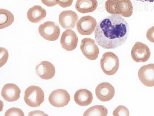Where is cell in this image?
Segmentation results:
<instances>
[{
  "mask_svg": "<svg viewBox=\"0 0 154 116\" xmlns=\"http://www.w3.org/2000/svg\"><path fill=\"white\" fill-rule=\"evenodd\" d=\"M42 3L48 7H53L58 5L57 0H41Z\"/></svg>",
  "mask_w": 154,
  "mask_h": 116,
  "instance_id": "484cf974",
  "label": "cell"
},
{
  "mask_svg": "<svg viewBox=\"0 0 154 116\" xmlns=\"http://www.w3.org/2000/svg\"><path fill=\"white\" fill-rule=\"evenodd\" d=\"M5 116H24V114L21 109L16 108H12L5 112Z\"/></svg>",
  "mask_w": 154,
  "mask_h": 116,
  "instance_id": "603a6c76",
  "label": "cell"
},
{
  "mask_svg": "<svg viewBox=\"0 0 154 116\" xmlns=\"http://www.w3.org/2000/svg\"><path fill=\"white\" fill-rule=\"evenodd\" d=\"M24 99L27 105L38 107L45 101V94L40 87L31 85L26 90Z\"/></svg>",
  "mask_w": 154,
  "mask_h": 116,
  "instance_id": "277c9868",
  "label": "cell"
},
{
  "mask_svg": "<svg viewBox=\"0 0 154 116\" xmlns=\"http://www.w3.org/2000/svg\"><path fill=\"white\" fill-rule=\"evenodd\" d=\"M105 7L107 12L112 15L129 18L133 14V7L130 0H108Z\"/></svg>",
  "mask_w": 154,
  "mask_h": 116,
  "instance_id": "7a4b0ae2",
  "label": "cell"
},
{
  "mask_svg": "<svg viewBox=\"0 0 154 116\" xmlns=\"http://www.w3.org/2000/svg\"><path fill=\"white\" fill-rule=\"evenodd\" d=\"M135 1H143V2L148 1V2H154V0H135Z\"/></svg>",
  "mask_w": 154,
  "mask_h": 116,
  "instance_id": "83f0119b",
  "label": "cell"
},
{
  "mask_svg": "<svg viewBox=\"0 0 154 116\" xmlns=\"http://www.w3.org/2000/svg\"><path fill=\"white\" fill-rule=\"evenodd\" d=\"M21 92L20 88L14 84H7L4 85L1 92V96L7 102H16L20 98Z\"/></svg>",
  "mask_w": 154,
  "mask_h": 116,
  "instance_id": "9a60e30c",
  "label": "cell"
},
{
  "mask_svg": "<svg viewBox=\"0 0 154 116\" xmlns=\"http://www.w3.org/2000/svg\"><path fill=\"white\" fill-rule=\"evenodd\" d=\"M100 66L103 71L106 75H113L119 69V58L113 52H106L103 54L100 60Z\"/></svg>",
  "mask_w": 154,
  "mask_h": 116,
  "instance_id": "3957f363",
  "label": "cell"
},
{
  "mask_svg": "<svg viewBox=\"0 0 154 116\" xmlns=\"http://www.w3.org/2000/svg\"><path fill=\"white\" fill-rule=\"evenodd\" d=\"M112 114L114 116H130V111L127 108L124 106L120 105L116 108Z\"/></svg>",
  "mask_w": 154,
  "mask_h": 116,
  "instance_id": "44dd1931",
  "label": "cell"
},
{
  "mask_svg": "<svg viewBox=\"0 0 154 116\" xmlns=\"http://www.w3.org/2000/svg\"><path fill=\"white\" fill-rule=\"evenodd\" d=\"M108 110L105 106L103 105H95L90 107L85 111L83 116H106Z\"/></svg>",
  "mask_w": 154,
  "mask_h": 116,
  "instance_id": "ffe728a7",
  "label": "cell"
},
{
  "mask_svg": "<svg viewBox=\"0 0 154 116\" xmlns=\"http://www.w3.org/2000/svg\"><path fill=\"white\" fill-rule=\"evenodd\" d=\"M131 57L137 63H145L151 56L149 48L146 44L137 41L132 48Z\"/></svg>",
  "mask_w": 154,
  "mask_h": 116,
  "instance_id": "52a82bcc",
  "label": "cell"
},
{
  "mask_svg": "<svg viewBox=\"0 0 154 116\" xmlns=\"http://www.w3.org/2000/svg\"><path fill=\"white\" fill-rule=\"evenodd\" d=\"M73 0H57V4L63 8L69 7L72 5Z\"/></svg>",
  "mask_w": 154,
  "mask_h": 116,
  "instance_id": "cb8c5ba5",
  "label": "cell"
},
{
  "mask_svg": "<svg viewBox=\"0 0 154 116\" xmlns=\"http://www.w3.org/2000/svg\"><path fill=\"white\" fill-rule=\"evenodd\" d=\"M138 76L143 85L147 87H154V63H150L140 68L138 72Z\"/></svg>",
  "mask_w": 154,
  "mask_h": 116,
  "instance_id": "4fadbf2b",
  "label": "cell"
},
{
  "mask_svg": "<svg viewBox=\"0 0 154 116\" xmlns=\"http://www.w3.org/2000/svg\"><path fill=\"white\" fill-rule=\"evenodd\" d=\"M47 12L45 9L39 5H35L30 8L27 12V18L31 23H39L46 17Z\"/></svg>",
  "mask_w": 154,
  "mask_h": 116,
  "instance_id": "e0dca14e",
  "label": "cell"
},
{
  "mask_svg": "<svg viewBox=\"0 0 154 116\" xmlns=\"http://www.w3.org/2000/svg\"><path fill=\"white\" fill-rule=\"evenodd\" d=\"M146 36L148 40L154 44V26L148 29Z\"/></svg>",
  "mask_w": 154,
  "mask_h": 116,
  "instance_id": "d4e9b609",
  "label": "cell"
},
{
  "mask_svg": "<svg viewBox=\"0 0 154 116\" xmlns=\"http://www.w3.org/2000/svg\"><path fill=\"white\" fill-rule=\"evenodd\" d=\"M130 27L128 22L119 15H112L99 22L94 31L97 45L104 49H114L126 42Z\"/></svg>",
  "mask_w": 154,
  "mask_h": 116,
  "instance_id": "6da1fadb",
  "label": "cell"
},
{
  "mask_svg": "<svg viewBox=\"0 0 154 116\" xmlns=\"http://www.w3.org/2000/svg\"><path fill=\"white\" fill-rule=\"evenodd\" d=\"M97 25L94 18L90 16H83L77 22V30L81 35H90L94 31Z\"/></svg>",
  "mask_w": 154,
  "mask_h": 116,
  "instance_id": "ba28073f",
  "label": "cell"
},
{
  "mask_svg": "<svg viewBox=\"0 0 154 116\" xmlns=\"http://www.w3.org/2000/svg\"><path fill=\"white\" fill-rule=\"evenodd\" d=\"M35 72L42 79L49 80L54 77L56 69L54 66L50 62L43 61L36 66Z\"/></svg>",
  "mask_w": 154,
  "mask_h": 116,
  "instance_id": "5bb4252c",
  "label": "cell"
},
{
  "mask_svg": "<svg viewBox=\"0 0 154 116\" xmlns=\"http://www.w3.org/2000/svg\"><path fill=\"white\" fill-rule=\"evenodd\" d=\"M115 89L108 82L101 83L96 87L95 94L100 101L107 102L111 100L115 95Z\"/></svg>",
  "mask_w": 154,
  "mask_h": 116,
  "instance_id": "30bf717a",
  "label": "cell"
},
{
  "mask_svg": "<svg viewBox=\"0 0 154 116\" xmlns=\"http://www.w3.org/2000/svg\"><path fill=\"white\" fill-rule=\"evenodd\" d=\"M80 49L84 56L89 60H96L100 54L98 47L93 39H83L81 42Z\"/></svg>",
  "mask_w": 154,
  "mask_h": 116,
  "instance_id": "8992f818",
  "label": "cell"
},
{
  "mask_svg": "<svg viewBox=\"0 0 154 116\" xmlns=\"http://www.w3.org/2000/svg\"><path fill=\"white\" fill-rule=\"evenodd\" d=\"M70 96L66 90L58 89L53 91L49 97V102L52 106L61 108L67 105L70 102Z\"/></svg>",
  "mask_w": 154,
  "mask_h": 116,
  "instance_id": "9c48e42d",
  "label": "cell"
},
{
  "mask_svg": "<svg viewBox=\"0 0 154 116\" xmlns=\"http://www.w3.org/2000/svg\"><path fill=\"white\" fill-rule=\"evenodd\" d=\"M78 19V14L72 11H63L59 15V23L65 30H72L75 28Z\"/></svg>",
  "mask_w": 154,
  "mask_h": 116,
  "instance_id": "8fae6325",
  "label": "cell"
},
{
  "mask_svg": "<svg viewBox=\"0 0 154 116\" xmlns=\"http://www.w3.org/2000/svg\"><path fill=\"white\" fill-rule=\"evenodd\" d=\"M38 31L41 36L46 40L55 41L60 36V27L53 22L46 21L41 24Z\"/></svg>",
  "mask_w": 154,
  "mask_h": 116,
  "instance_id": "5b68a950",
  "label": "cell"
},
{
  "mask_svg": "<svg viewBox=\"0 0 154 116\" xmlns=\"http://www.w3.org/2000/svg\"><path fill=\"white\" fill-rule=\"evenodd\" d=\"M74 99L77 105L86 106L91 104L93 97L90 91L86 89H82L78 90L75 92Z\"/></svg>",
  "mask_w": 154,
  "mask_h": 116,
  "instance_id": "2e32d148",
  "label": "cell"
},
{
  "mask_svg": "<svg viewBox=\"0 0 154 116\" xmlns=\"http://www.w3.org/2000/svg\"><path fill=\"white\" fill-rule=\"evenodd\" d=\"M97 6V0H77L75 4V9L82 14L93 12Z\"/></svg>",
  "mask_w": 154,
  "mask_h": 116,
  "instance_id": "ac0fdd59",
  "label": "cell"
},
{
  "mask_svg": "<svg viewBox=\"0 0 154 116\" xmlns=\"http://www.w3.org/2000/svg\"><path fill=\"white\" fill-rule=\"evenodd\" d=\"M78 38L75 31L66 30L63 32L60 40L62 47L67 51L74 50L78 46Z\"/></svg>",
  "mask_w": 154,
  "mask_h": 116,
  "instance_id": "7c38bea8",
  "label": "cell"
},
{
  "mask_svg": "<svg viewBox=\"0 0 154 116\" xmlns=\"http://www.w3.org/2000/svg\"><path fill=\"white\" fill-rule=\"evenodd\" d=\"M28 116H48L45 114L43 111L37 110V111L30 112L28 114Z\"/></svg>",
  "mask_w": 154,
  "mask_h": 116,
  "instance_id": "4316f807",
  "label": "cell"
},
{
  "mask_svg": "<svg viewBox=\"0 0 154 116\" xmlns=\"http://www.w3.org/2000/svg\"><path fill=\"white\" fill-rule=\"evenodd\" d=\"M1 53H0V67H2L5 65L8 61L9 58V53L7 50L2 47L0 48Z\"/></svg>",
  "mask_w": 154,
  "mask_h": 116,
  "instance_id": "7402d4cb",
  "label": "cell"
},
{
  "mask_svg": "<svg viewBox=\"0 0 154 116\" xmlns=\"http://www.w3.org/2000/svg\"><path fill=\"white\" fill-rule=\"evenodd\" d=\"M14 21V16L9 11L0 9V29L6 28L11 26Z\"/></svg>",
  "mask_w": 154,
  "mask_h": 116,
  "instance_id": "d6986e66",
  "label": "cell"
}]
</instances>
